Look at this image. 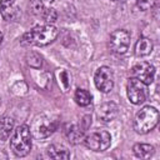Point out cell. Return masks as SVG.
Segmentation results:
<instances>
[{
    "instance_id": "1",
    "label": "cell",
    "mask_w": 160,
    "mask_h": 160,
    "mask_svg": "<svg viewBox=\"0 0 160 160\" xmlns=\"http://www.w3.org/2000/svg\"><path fill=\"white\" fill-rule=\"evenodd\" d=\"M56 36H58V29L50 24L35 26L32 30L22 35L20 44L24 46H30V45L45 46L52 42L56 39Z\"/></svg>"
},
{
    "instance_id": "2",
    "label": "cell",
    "mask_w": 160,
    "mask_h": 160,
    "mask_svg": "<svg viewBox=\"0 0 160 160\" xmlns=\"http://www.w3.org/2000/svg\"><path fill=\"white\" fill-rule=\"evenodd\" d=\"M10 148L18 156H25L31 149V130L28 125H20L14 130L10 139Z\"/></svg>"
},
{
    "instance_id": "3",
    "label": "cell",
    "mask_w": 160,
    "mask_h": 160,
    "mask_svg": "<svg viewBox=\"0 0 160 160\" xmlns=\"http://www.w3.org/2000/svg\"><path fill=\"white\" fill-rule=\"evenodd\" d=\"M159 121V111L154 106L142 108L135 116L134 129L139 134H146L152 130Z\"/></svg>"
},
{
    "instance_id": "4",
    "label": "cell",
    "mask_w": 160,
    "mask_h": 160,
    "mask_svg": "<svg viewBox=\"0 0 160 160\" xmlns=\"http://www.w3.org/2000/svg\"><path fill=\"white\" fill-rule=\"evenodd\" d=\"M86 148L94 151H105L111 144V135L106 130H96L84 138Z\"/></svg>"
},
{
    "instance_id": "5",
    "label": "cell",
    "mask_w": 160,
    "mask_h": 160,
    "mask_svg": "<svg viewBox=\"0 0 160 160\" xmlns=\"http://www.w3.org/2000/svg\"><path fill=\"white\" fill-rule=\"evenodd\" d=\"M126 89H128V98L132 104L138 105V104H141L146 100V96H148L146 84L138 80L136 78L129 79Z\"/></svg>"
},
{
    "instance_id": "6",
    "label": "cell",
    "mask_w": 160,
    "mask_h": 160,
    "mask_svg": "<svg viewBox=\"0 0 160 160\" xmlns=\"http://www.w3.org/2000/svg\"><path fill=\"white\" fill-rule=\"evenodd\" d=\"M94 82L98 90L101 92H109L114 88V75L112 70L109 66H100L95 75H94Z\"/></svg>"
},
{
    "instance_id": "7",
    "label": "cell",
    "mask_w": 160,
    "mask_h": 160,
    "mask_svg": "<svg viewBox=\"0 0 160 160\" xmlns=\"http://www.w3.org/2000/svg\"><path fill=\"white\" fill-rule=\"evenodd\" d=\"M130 46V34L128 30L118 29L110 35V49L115 54H124Z\"/></svg>"
},
{
    "instance_id": "8",
    "label": "cell",
    "mask_w": 160,
    "mask_h": 160,
    "mask_svg": "<svg viewBox=\"0 0 160 160\" xmlns=\"http://www.w3.org/2000/svg\"><path fill=\"white\" fill-rule=\"evenodd\" d=\"M132 78H136L138 80L142 81L144 84H151L155 76V68L146 61L138 62L132 68Z\"/></svg>"
},
{
    "instance_id": "9",
    "label": "cell",
    "mask_w": 160,
    "mask_h": 160,
    "mask_svg": "<svg viewBox=\"0 0 160 160\" xmlns=\"http://www.w3.org/2000/svg\"><path fill=\"white\" fill-rule=\"evenodd\" d=\"M56 129V125L52 120L49 119H36L32 124L31 132L36 139H45L49 138Z\"/></svg>"
},
{
    "instance_id": "10",
    "label": "cell",
    "mask_w": 160,
    "mask_h": 160,
    "mask_svg": "<svg viewBox=\"0 0 160 160\" xmlns=\"http://www.w3.org/2000/svg\"><path fill=\"white\" fill-rule=\"evenodd\" d=\"M0 12L6 21H16L20 18V10L15 4V0H1Z\"/></svg>"
},
{
    "instance_id": "11",
    "label": "cell",
    "mask_w": 160,
    "mask_h": 160,
    "mask_svg": "<svg viewBox=\"0 0 160 160\" xmlns=\"http://www.w3.org/2000/svg\"><path fill=\"white\" fill-rule=\"evenodd\" d=\"M98 116H99L100 120H102L105 122L112 121L118 116V105L115 102H112V101L104 102L98 109Z\"/></svg>"
},
{
    "instance_id": "12",
    "label": "cell",
    "mask_w": 160,
    "mask_h": 160,
    "mask_svg": "<svg viewBox=\"0 0 160 160\" xmlns=\"http://www.w3.org/2000/svg\"><path fill=\"white\" fill-rule=\"evenodd\" d=\"M65 135H66L68 140L74 145L81 142L85 138L84 136V129L80 125H76V124L68 125V128L65 129Z\"/></svg>"
},
{
    "instance_id": "13",
    "label": "cell",
    "mask_w": 160,
    "mask_h": 160,
    "mask_svg": "<svg viewBox=\"0 0 160 160\" xmlns=\"http://www.w3.org/2000/svg\"><path fill=\"white\" fill-rule=\"evenodd\" d=\"M152 51V42L149 38L141 36L139 38L136 45H135V54L138 56H146Z\"/></svg>"
},
{
    "instance_id": "14",
    "label": "cell",
    "mask_w": 160,
    "mask_h": 160,
    "mask_svg": "<svg viewBox=\"0 0 160 160\" xmlns=\"http://www.w3.org/2000/svg\"><path fill=\"white\" fill-rule=\"evenodd\" d=\"M132 151H134V155L136 158H140V159H148L152 155L154 152V146L152 145H149V144H135L134 148H132Z\"/></svg>"
},
{
    "instance_id": "15",
    "label": "cell",
    "mask_w": 160,
    "mask_h": 160,
    "mask_svg": "<svg viewBox=\"0 0 160 160\" xmlns=\"http://www.w3.org/2000/svg\"><path fill=\"white\" fill-rule=\"evenodd\" d=\"M14 129V121L11 118H2L0 120V138L1 140H8V138L10 136L11 131Z\"/></svg>"
},
{
    "instance_id": "16",
    "label": "cell",
    "mask_w": 160,
    "mask_h": 160,
    "mask_svg": "<svg viewBox=\"0 0 160 160\" xmlns=\"http://www.w3.org/2000/svg\"><path fill=\"white\" fill-rule=\"evenodd\" d=\"M46 152H48V156H50L51 159H69L70 158L69 151L65 148L58 146V145H50Z\"/></svg>"
},
{
    "instance_id": "17",
    "label": "cell",
    "mask_w": 160,
    "mask_h": 160,
    "mask_svg": "<svg viewBox=\"0 0 160 160\" xmlns=\"http://www.w3.org/2000/svg\"><path fill=\"white\" fill-rule=\"evenodd\" d=\"M75 101L80 105V106H86L90 104L91 101V96L89 94V91L84 90V89H78L75 91Z\"/></svg>"
},
{
    "instance_id": "18",
    "label": "cell",
    "mask_w": 160,
    "mask_h": 160,
    "mask_svg": "<svg viewBox=\"0 0 160 160\" xmlns=\"http://www.w3.org/2000/svg\"><path fill=\"white\" fill-rule=\"evenodd\" d=\"M26 60H28V64L31 66V68H35V69H40L41 65H42V60H41V56L38 54V52H29L26 55Z\"/></svg>"
},
{
    "instance_id": "19",
    "label": "cell",
    "mask_w": 160,
    "mask_h": 160,
    "mask_svg": "<svg viewBox=\"0 0 160 160\" xmlns=\"http://www.w3.org/2000/svg\"><path fill=\"white\" fill-rule=\"evenodd\" d=\"M29 9L34 15L39 16V15H42V12L45 10V6H44L41 0H31L30 4H29Z\"/></svg>"
},
{
    "instance_id": "20",
    "label": "cell",
    "mask_w": 160,
    "mask_h": 160,
    "mask_svg": "<svg viewBox=\"0 0 160 160\" xmlns=\"http://www.w3.org/2000/svg\"><path fill=\"white\" fill-rule=\"evenodd\" d=\"M58 78H59V85L62 88L64 91H66L70 86V76L65 70H60L58 72Z\"/></svg>"
},
{
    "instance_id": "21",
    "label": "cell",
    "mask_w": 160,
    "mask_h": 160,
    "mask_svg": "<svg viewBox=\"0 0 160 160\" xmlns=\"http://www.w3.org/2000/svg\"><path fill=\"white\" fill-rule=\"evenodd\" d=\"M41 16H42V19H44L48 24H51V22H54V21L56 20L58 14H56L55 9H52V8H48V9L44 10V12H42Z\"/></svg>"
},
{
    "instance_id": "22",
    "label": "cell",
    "mask_w": 160,
    "mask_h": 160,
    "mask_svg": "<svg viewBox=\"0 0 160 160\" xmlns=\"http://www.w3.org/2000/svg\"><path fill=\"white\" fill-rule=\"evenodd\" d=\"M155 2H156V0H136L138 8H139L140 10H142V11L151 9Z\"/></svg>"
},
{
    "instance_id": "23",
    "label": "cell",
    "mask_w": 160,
    "mask_h": 160,
    "mask_svg": "<svg viewBox=\"0 0 160 160\" xmlns=\"http://www.w3.org/2000/svg\"><path fill=\"white\" fill-rule=\"evenodd\" d=\"M1 41H2V32L0 31V44H1Z\"/></svg>"
},
{
    "instance_id": "24",
    "label": "cell",
    "mask_w": 160,
    "mask_h": 160,
    "mask_svg": "<svg viewBox=\"0 0 160 160\" xmlns=\"http://www.w3.org/2000/svg\"><path fill=\"white\" fill-rule=\"evenodd\" d=\"M111 1H124V0H111Z\"/></svg>"
},
{
    "instance_id": "25",
    "label": "cell",
    "mask_w": 160,
    "mask_h": 160,
    "mask_svg": "<svg viewBox=\"0 0 160 160\" xmlns=\"http://www.w3.org/2000/svg\"><path fill=\"white\" fill-rule=\"evenodd\" d=\"M46 1H49V2H52V1H54V0H46Z\"/></svg>"
},
{
    "instance_id": "26",
    "label": "cell",
    "mask_w": 160,
    "mask_h": 160,
    "mask_svg": "<svg viewBox=\"0 0 160 160\" xmlns=\"http://www.w3.org/2000/svg\"><path fill=\"white\" fill-rule=\"evenodd\" d=\"M0 102H1V101H0Z\"/></svg>"
}]
</instances>
